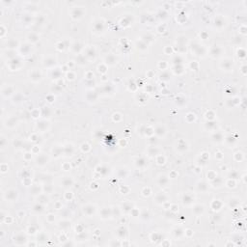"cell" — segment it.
<instances>
[{"label":"cell","mask_w":247,"mask_h":247,"mask_svg":"<svg viewBox=\"0 0 247 247\" xmlns=\"http://www.w3.org/2000/svg\"><path fill=\"white\" fill-rule=\"evenodd\" d=\"M3 199L7 202H17L18 199V191L15 188L6 189L3 193Z\"/></svg>","instance_id":"1"},{"label":"cell","mask_w":247,"mask_h":247,"mask_svg":"<svg viewBox=\"0 0 247 247\" xmlns=\"http://www.w3.org/2000/svg\"><path fill=\"white\" fill-rule=\"evenodd\" d=\"M85 14V10L84 7H81V6H76V7H72V9L71 10V17L72 19L75 21H79L84 17Z\"/></svg>","instance_id":"2"},{"label":"cell","mask_w":247,"mask_h":247,"mask_svg":"<svg viewBox=\"0 0 247 247\" xmlns=\"http://www.w3.org/2000/svg\"><path fill=\"white\" fill-rule=\"evenodd\" d=\"M7 66H9L11 71H16V70H18L19 68H21V67L22 66V63H21V60L19 58L13 57V58L7 60Z\"/></svg>","instance_id":"3"},{"label":"cell","mask_w":247,"mask_h":247,"mask_svg":"<svg viewBox=\"0 0 247 247\" xmlns=\"http://www.w3.org/2000/svg\"><path fill=\"white\" fill-rule=\"evenodd\" d=\"M97 211V206L94 204H86L82 206V212L88 217L94 215Z\"/></svg>","instance_id":"4"},{"label":"cell","mask_w":247,"mask_h":247,"mask_svg":"<svg viewBox=\"0 0 247 247\" xmlns=\"http://www.w3.org/2000/svg\"><path fill=\"white\" fill-rule=\"evenodd\" d=\"M220 68L223 71H230L233 69V61L231 58H224L221 62H220Z\"/></svg>","instance_id":"5"},{"label":"cell","mask_w":247,"mask_h":247,"mask_svg":"<svg viewBox=\"0 0 247 247\" xmlns=\"http://www.w3.org/2000/svg\"><path fill=\"white\" fill-rule=\"evenodd\" d=\"M48 161H49L48 156H46L45 153H41V155L37 156L35 159V164L37 166H40V167H43V166H45L48 164Z\"/></svg>","instance_id":"6"},{"label":"cell","mask_w":247,"mask_h":247,"mask_svg":"<svg viewBox=\"0 0 247 247\" xmlns=\"http://www.w3.org/2000/svg\"><path fill=\"white\" fill-rule=\"evenodd\" d=\"M49 122L46 121V120H42V121H39L36 124V129H38V131L40 132H45L48 131L49 129Z\"/></svg>","instance_id":"7"},{"label":"cell","mask_w":247,"mask_h":247,"mask_svg":"<svg viewBox=\"0 0 247 247\" xmlns=\"http://www.w3.org/2000/svg\"><path fill=\"white\" fill-rule=\"evenodd\" d=\"M29 78L32 82H35V83H38L42 80L43 76H42V73L39 70H33L32 71H30L29 73Z\"/></svg>","instance_id":"8"},{"label":"cell","mask_w":247,"mask_h":247,"mask_svg":"<svg viewBox=\"0 0 247 247\" xmlns=\"http://www.w3.org/2000/svg\"><path fill=\"white\" fill-rule=\"evenodd\" d=\"M194 49V53L196 56H199V57H204L205 54H206V49L204 48L203 45H200L199 44L195 43L194 44L192 45V50Z\"/></svg>","instance_id":"9"},{"label":"cell","mask_w":247,"mask_h":247,"mask_svg":"<svg viewBox=\"0 0 247 247\" xmlns=\"http://www.w3.org/2000/svg\"><path fill=\"white\" fill-rule=\"evenodd\" d=\"M176 149L179 152L181 153H183V152H186L189 149V146L187 144V142L184 141V140H179V142H177V147Z\"/></svg>","instance_id":"10"},{"label":"cell","mask_w":247,"mask_h":247,"mask_svg":"<svg viewBox=\"0 0 247 247\" xmlns=\"http://www.w3.org/2000/svg\"><path fill=\"white\" fill-rule=\"evenodd\" d=\"M153 201L158 205H162L163 203L168 201V196L166 195L164 192H158L156 195V197L153 198Z\"/></svg>","instance_id":"11"},{"label":"cell","mask_w":247,"mask_h":247,"mask_svg":"<svg viewBox=\"0 0 247 247\" xmlns=\"http://www.w3.org/2000/svg\"><path fill=\"white\" fill-rule=\"evenodd\" d=\"M156 182L160 187H166V186H168L169 184V178L164 174H160L157 177Z\"/></svg>","instance_id":"12"},{"label":"cell","mask_w":247,"mask_h":247,"mask_svg":"<svg viewBox=\"0 0 247 247\" xmlns=\"http://www.w3.org/2000/svg\"><path fill=\"white\" fill-rule=\"evenodd\" d=\"M31 49H32V45L29 43H25L21 45H19V53L24 56L29 55L30 52H31Z\"/></svg>","instance_id":"13"},{"label":"cell","mask_w":247,"mask_h":247,"mask_svg":"<svg viewBox=\"0 0 247 247\" xmlns=\"http://www.w3.org/2000/svg\"><path fill=\"white\" fill-rule=\"evenodd\" d=\"M104 28H105V24H104L103 19L98 18V19H97V21L94 22L95 32H97V33H102L103 30H104Z\"/></svg>","instance_id":"14"},{"label":"cell","mask_w":247,"mask_h":247,"mask_svg":"<svg viewBox=\"0 0 247 247\" xmlns=\"http://www.w3.org/2000/svg\"><path fill=\"white\" fill-rule=\"evenodd\" d=\"M222 53H223V49L221 46H219V45L212 46L210 49V56L212 58H218L222 55Z\"/></svg>","instance_id":"15"},{"label":"cell","mask_w":247,"mask_h":247,"mask_svg":"<svg viewBox=\"0 0 247 247\" xmlns=\"http://www.w3.org/2000/svg\"><path fill=\"white\" fill-rule=\"evenodd\" d=\"M43 65H44V68H53V67L56 65V58H54L53 56L46 57L44 60Z\"/></svg>","instance_id":"16"},{"label":"cell","mask_w":247,"mask_h":247,"mask_svg":"<svg viewBox=\"0 0 247 247\" xmlns=\"http://www.w3.org/2000/svg\"><path fill=\"white\" fill-rule=\"evenodd\" d=\"M1 94L4 98H8V97H11L13 94H14V87L11 85H6V86H3L2 87V90H1Z\"/></svg>","instance_id":"17"},{"label":"cell","mask_w":247,"mask_h":247,"mask_svg":"<svg viewBox=\"0 0 247 247\" xmlns=\"http://www.w3.org/2000/svg\"><path fill=\"white\" fill-rule=\"evenodd\" d=\"M26 240H27V238H26V237L23 235V233H17V235L14 237V242H15V244H17V245H22V244H25Z\"/></svg>","instance_id":"18"},{"label":"cell","mask_w":247,"mask_h":247,"mask_svg":"<svg viewBox=\"0 0 247 247\" xmlns=\"http://www.w3.org/2000/svg\"><path fill=\"white\" fill-rule=\"evenodd\" d=\"M194 200H195V198L191 194H189V193H185V194H183V196L182 201H183V204L184 206H192L193 203H194Z\"/></svg>","instance_id":"19"},{"label":"cell","mask_w":247,"mask_h":247,"mask_svg":"<svg viewBox=\"0 0 247 247\" xmlns=\"http://www.w3.org/2000/svg\"><path fill=\"white\" fill-rule=\"evenodd\" d=\"M227 24L226 19L223 17H217L214 19V27L217 29H222L223 27H225Z\"/></svg>","instance_id":"20"},{"label":"cell","mask_w":247,"mask_h":247,"mask_svg":"<svg viewBox=\"0 0 247 247\" xmlns=\"http://www.w3.org/2000/svg\"><path fill=\"white\" fill-rule=\"evenodd\" d=\"M73 179L71 177H64L61 181V184L64 188H70L73 185Z\"/></svg>","instance_id":"21"},{"label":"cell","mask_w":247,"mask_h":247,"mask_svg":"<svg viewBox=\"0 0 247 247\" xmlns=\"http://www.w3.org/2000/svg\"><path fill=\"white\" fill-rule=\"evenodd\" d=\"M153 132L156 133V136H158V137H165V135H166V133H167V130H166V129H165V126L164 125H157L156 128V129L153 130Z\"/></svg>","instance_id":"22"},{"label":"cell","mask_w":247,"mask_h":247,"mask_svg":"<svg viewBox=\"0 0 247 247\" xmlns=\"http://www.w3.org/2000/svg\"><path fill=\"white\" fill-rule=\"evenodd\" d=\"M205 210H206L205 206L204 205H201V204H197V205H195L192 208L193 213H194V214H196V215H202L203 213L205 212Z\"/></svg>","instance_id":"23"},{"label":"cell","mask_w":247,"mask_h":247,"mask_svg":"<svg viewBox=\"0 0 247 247\" xmlns=\"http://www.w3.org/2000/svg\"><path fill=\"white\" fill-rule=\"evenodd\" d=\"M17 125V119L16 117H10L6 120V122L4 124V125L6 128H9V129H13L15 128V126Z\"/></svg>","instance_id":"24"},{"label":"cell","mask_w":247,"mask_h":247,"mask_svg":"<svg viewBox=\"0 0 247 247\" xmlns=\"http://www.w3.org/2000/svg\"><path fill=\"white\" fill-rule=\"evenodd\" d=\"M196 188L199 192H206L209 190V183H206L204 181H201V182H199L196 185Z\"/></svg>","instance_id":"25"},{"label":"cell","mask_w":247,"mask_h":247,"mask_svg":"<svg viewBox=\"0 0 247 247\" xmlns=\"http://www.w3.org/2000/svg\"><path fill=\"white\" fill-rule=\"evenodd\" d=\"M73 152H75V148H73L72 144L68 143L64 146V155H66V156H71Z\"/></svg>","instance_id":"26"},{"label":"cell","mask_w":247,"mask_h":247,"mask_svg":"<svg viewBox=\"0 0 247 247\" xmlns=\"http://www.w3.org/2000/svg\"><path fill=\"white\" fill-rule=\"evenodd\" d=\"M53 156L55 157H59L60 156H62V153H64V147L61 146H53V148L51 150Z\"/></svg>","instance_id":"27"},{"label":"cell","mask_w":247,"mask_h":247,"mask_svg":"<svg viewBox=\"0 0 247 247\" xmlns=\"http://www.w3.org/2000/svg\"><path fill=\"white\" fill-rule=\"evenodd\" d=\"M71 221H69V220H62V221H60L58 224V227L62 231L69 230L71 228Z\"/></svg>","instance_id":"28"},{"label":"cell","mask_w":247,"mask_h":247,"mask_svg":"<svg viewBox=\"0 0 247 247\" xmlns=\"http://www.w3.org/2000/svg\"><path fill=\"white\" fill-rule=\"evenodd\" d=\"M104 62H105V64H107L109 66H113L117 63V58L113 54H109L104 58Z\"/></svg>","instance_id":"29"},{"label":"cell","mask_w":247,"mask_h":247,"mask_svg":"<svg viewBox=\"0 0 247 247\" xmlns=\"http://www.w3.org/2000/svg\"><path fill=\"white\" fill-rule=\"evenodd\" d=\"M113 215V213H112V210L109 209V208H104L102 210V218L103 219H107V218H110L111 216Z\"/></svg>","instance_id":"30"},{"label":"cell","mask_w":247,"mask_h":247,"mask_svg":"<svg viewBox=\"0 0 247 247\" xmlns=\"http://www.w3.org/2000/svg\"><path fill=\"white\" fill-rule=\"evenodd\" d=\"M19 46V43L17 40H15V39H12V40H9L7 42V48H11V49H15V48H17Z\"/></svg>","instance_id":"31"},{"label":"cell","mask_w":247,"mask_h":247,"mask_svg":"<svg viewBox=\"0 0 247 247\" xmlns=\"http://www.w3.org/2000/svg\"><path fill=\"white\" fill-rule=\"evenodd\" d=\"M32 210L34 211V212H36V213H42L44 210V206H43L42 203H37L35 205H33Z\"/></svg>","instance_id":"32"},{"label":"cell","mask_w":247,"mask_h":247,"mask_svg":"<svg viewBox=\"0 0 247 247\" xmlns=\"http://www.w3.org/2000/svg\"><path fill=\"white\" fill-rule=\"evenodd\" d=\"M135 165L137 168H140V169H143L147 166V161L145 160V158L143 157H140V158H137V160L135 161Z\"/></svg>","instance_id":"33"},{"label":"cell","mask_w":247,"mask_h":247,"mask_svg":"<svg viewBox=\"0 0 247 247\" xmlns=\"http://www.w3.org/2000/svg\"><path fill=\"white\" fill-rule=\"evenodd\" d=\"M86 58H88V59H93L94 60L95 57H96V52H95V49L93 48H89L86 49V54L84 55Z\"/></svg>","instance_id":"34"},{"label":"cell","mask_w":247,"mask_h":247,"mask_svg":"<svg viewBox=\"0 0 247 247\" xmlns=\"http://www.w3.org/2000/svg\"><path fill=\"white\" fill-rule=\"evenodd\" d=\"M27 41L29 44H34V43H37L39 41V36L35 33H30L27 36Z\"/></svg>","instance_id":"35"},{"label":"cell","mask_w":247,"mask_h":247,"mask_svg":"<svg viewBox=\"0 0 247 247\" xmlns=\"http://www.w3.org/2000/svg\"><path fill=\"white\" fill-rule=\"evenodd\" d=\"M211 139H212V141L213 142H216V143H220L223 140V136L221 133H219V132H215V133H213V135L211 136Z\"/></svg>","instance_id":"36"},{"label":"cell","mask_w":247,"mask_h":247,"mask_svg":"<svg viewBox=\"0 0 247 247\" xmlns=\"http://www.w3.org/2000/svg\"><path fill=\"white\" fill-rule=\"evenodd\" d=\"M42 190L43 189L41 187H39V185H33V186H31L30 192H31V194H33V195H39V194H41Z\"/></svg>","instance_id":"37"},{"label":"cell","mask_w":247,"mask_h":247,"mask_svg":"<svg viewBox=\"0 0 247 247\" xmlns=\"http://www.w3.org/2000/svg\"><path fill=\"white\" fill-rule=\"evenodd\" d=\"M31 16H32L31 14H26V15H24V16L22 17V22H23L24 24H26V25L30 24V23L32 22V21H33V17H32Z\"/></svg>","instance_id":"38"},{"label":"cell","mask_w":247,"mask_h":247,"mask_svg":"<svg viewBox=\"0 0 247 247\" xmlns=\"http://www.w3.org/2000/svg\"><path fill=\"white\" fill-rule=\"evenodd\" d=\"M22 101H23V97H22L21 94H16V95H14V97H13V101H12V102L17 104V103H21Z\"/></svg>","instance_id":"39"},{"label":"cell","mask_w":247,"mask_h":247,"mask_svg":"<svg viewBox=\"0 0 247 247\" xmlns=\"http://www.w3.org/2000/svg\"><path fill=\"white\" fill-rule=\"evenodd\" d=\"M126 232H128V230H126L125 227H120V228L117 230V235L120 237H125L126 235Z\"/></svg>","instance_id":"40"},{"label":"cell","mask_w":247,"mask_h":247,"mask_svg":"<svg viewBox=\"0 0 247 247\" xmlns=\"http://www.w3.org/2000/svg\"><path fill=\"white\" fill-rule=\"evenodd\" d=\"M81 48H82L81 44H80L79 43H77V42H75V44H73L71 45V50H72L73 52H75V53H78Z\"/></svg>","instance_id":"41"},{"label":"cell","mask_w":247,"mask_h":247,"mask_svg":"<svg viewBox=\"0 0 247 247\" xmlns=\"http://www.w3.org/2000/svg\"><path fill=\"white\" fill-rule=\"evenodd\" d=\"M50 76L52 78H59L60 76H61V71H60L58 69H53L51 71V75Z\"/></svg>","instance_id":"42"},{"label":"cell","mask_w":247,"mask_h":247,"mask_svg":"<svg viewBox=\"0 0 247 247\" xmlns=\"http://www.w3.org/2000/svg\"><path fill=\"white\" fill-rule=\"evenodd\" d=\"M123 211H125V212H129V211H131L132 210V205L131 204H129L128 203H125L123 204V209H122Z\"/></svg>","instance_id":"43"},{"label":"cell","mask_w":247,"mask_h":247,"mask_svg":"<svg viewBox=\"0 0 247 247\" xmlns=\"http://www.w3.org/2000/svg\"><path fill=\"white\" fill-rule=\"evenodd\" d=\"M174 235H175L176 237H178V236H179V237H181L183 235V230H182L181 228H177V229L174 231Z\"/></svg>","instance_id":"44"},{"label":"cell","mask_w":247,"mask_h":247,"mask_svg":"<svg viewBox=\"0 0 247 247\" xmlns=\"http://www.w3.org/2000/svg\"><path fill=\"white\" fill-rule=\"evenodd\" d=\"M231 179H237V177H238V173L237 172H236V171H233V173L232 172H230V174H229V176H228Z\"/></svg>","instance_id":"45"},{"label":"cell","mask_w":247,"mask_h":247,"mask_svg":"<svg viewBox=\"0 0 247 247\" xmlns=\"http://www.w3.org/2000/svg\"><path fill=\"white\" fill-rule=\"evenodd\" d=\"M5 139H6V138L2 135V136H1V149H2V150L6 147V143H5L6 140H5Z\"/></svg>","instance_id":"46"},{"label":"cell","mask_w":247,"mask_h":247,"mask_svg":"<svg viewBox=\"0 0 247 247\" xmlns=\"http://www.w3.org/2000/svg\"><path fill=\"white\" fill-rule=\"evenodd\" d=\"M1 28H2V29H4V26H3V25L1 26ZM4 32H5V31L3 30V31H2V37H4Z\"/></svg>","instance_id":"47"}]
</instances>
